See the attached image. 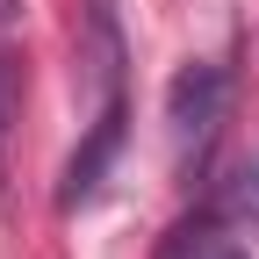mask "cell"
I'll use <instances>...</instances> for the list:
<instances>
[{
    "label": "cell",
    "instance_id": "cell-1",
    "mask_svg": "<svg viewBox=\"0 0 259 259\" xmlns=\"http://www.w3.org/2000/svg\"><path fill=\"white\" fill-rule=\"evenodd\" d=\"M223 115H231V72L216 58H194L173 72L166 87V137H173V173L194 180L209 166V151L223 137Z\"/></svg>",
    "mask_w": 259,
    "mask_h": 259
},
{
    "label": "cell",
    "instance_id": "cell-3",
    "mask_svg": "<svg viewBox=\"0 0 259 259\" xmlns=\"http://www.w3.org/2000/svg\"><path fill=\"white\" fill-rule=\"evenodd\" d=\"M87 65H94V79H101V101H122L130 44H122V8L115 0H87Z\"/></svg>",
    "mask_w": 259,
    "mask_h": 259
},
{
    "label": "cell",
    "instance_id": "cell-4",
    "mask_svg": "<svg viewBox=\"0 0 259 259\" xmlns=\"http://www.w3.org/2000/svg\"><path fill=\"white\" fill-rule=\"evenodd\" d=\"M15 108H22L15 51H0V202H8V173H15Z\"/></svg>",
    "mask_w": 259,
    "mask_h": 259
},
{
    "label": "cell",
    "instance_id": "cell-6",
    "mask_svg": "<svg viewBox=\"0 0 259 259\" xmlns=\"http://www.w3.org/2000/svg\"><path fill=\"white\" fill-rule=\"evenodd\" d=\"M223 209H231L238 223H259V158H252V166L231 180V194H223Z\"/></svg>",
    "mask_w": 259,
    "mask_h": 259
},
{
    "label": "cell",
    "instance_id": "cell-2",
    "mask_svg": "<svg viewBox=\"0 0 259 259\" xmlns=\"http://www.w3.org/2000/svg\"><path fill=\"white\" fill-rule=\"evenodd\" d=\"M122 137H130V94H122V101H101L94 130L79 137V151L65 158V180H58V209H87L94 194H101L108 166L122 158Z\"/></svg>",
    "mask_w": 259,
    "mask_h": 259
},
{
    "label": "cell",
    "instance_id": "cell-5",
    "mask_svg": "<svg viewBox=\"0 0 259 259\" xmlns=\"http://www.w3.org/2000/svg\"><path fill=\"white\" fill-rule=\"evenodd\" d=\"M158 259H245V252L231 238H216V231H173Z\"/></svg>",
    "mask_w": 259,
    "mask_h": 259
},
{
    "label": "cell",
    "instance_id": "cell-7",
    "mask_svg": "<svg viewBox=\"0 0 259 259\" xmlns=\"http://www.w3.org/2000/svg\"><path fill=\"white\" fill-rule=\"evenodd\" d=\"M22 22V0H0V29H15Z\"/></svg>",
    "mask_w": 259,
    "mask_h": 259
}]
</instances>
